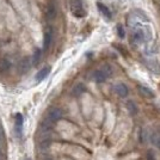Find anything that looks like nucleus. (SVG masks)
Segmentation results:
<instances>
[{
  "instance_id": "f257e3e1",
  "label": "nucleus",
  "mask_w": 160,
  "mask_h": 160,
  "mask_svg": "<svg viewBox=\"0 0 160 160\" xmlns=\"http://www.w3.org/2000/svg\"><path fill=\"white\" fill-rule=\"evenodd\" d=\"M71 12L75 18H84L86 17V10L84 7L82 0H69Z\"/></svg>"
},
{
  "instance_id": "f03ea898",
  "label": "nucleus",
  "mask_w": 160,
  "mask_h": 160,
  "mask_svg": "<svg viewBox=\"0 0 160 160\" xmlns=\"http://www.w3.org/2000/svg\"><path fill=\"white\" fill-rule=\"evenodd\" d=\"M62 115H63V112L60 108H50L46 118H48L52 123H56L58 121H60L62 118Z\"/></svg>"
},
{
  "instance_id": "7ed1b4c3",
  "label": "nucleus",
  "mask_w": 160,
  "mask_h": 160,
  "mask_svg": "<svg viewBox=\"0 0 160 160\" xmlns=\"http://www.w3.org/2000/svg\"><path fill=\"white\" fill-rule=\"evenodd\" d=\"M23 123H24V120H23V115L22 113H16L14 116V130H16V134L18 136H22V132H23Z\"/></svg>"
},
{
  "instance_id": "20e7f679",
  "label": "nucleus",
  "mask_w": 160,
  "mask_h": 160,
  "mask_svg": "<svg viewBox=\"0 0 160 160\" xmlns=\"http://www.w3.org/2000/svg\"><path fill=\"white\" fill-rule=\"evenodd\" d=\"M113 91H115V93L117 94L118 97H122V98L127 97L128 93H129V88H128L123 82H118V84H116V85L113 86Z\"/></svg>"
},
{
  "instance_id": "39448f33",
  "label": "nucleus",
  "mask_w": 160,
  "mask_h": 160,
  "mask_svg": "<svg viewBox=\"0 0 160 160\" xmlns=\"http://www.w3.org/2000/svg\"><path fill=\"white\" fill-rule=\"evenodd\" d=\"M52 41H53V29H47L46 32H44V38H43V49L48 50L50 44H52Z\"/></svg>"
},
{
  "instance_id": "423d86ee",
  "label": "nucleus",
  "mask_w": 160,
  "mask_h": 160,
  "mask_svg": "<svg viewBox=\"0 0 160 160\" xmlns=\"http://www.w3.org/2000/svg\"><path fill=\"white\" fill-rule=\"evenodd\" d=\"M56 13H58V8H56V5L55 2H49L47 6V12H46V16H47L48 20H53L55 19L56 17Z\"/></svg>"
},
{
  "instance_id": "0eeeda50",
  "label": "nucleus",
  "mask_w": 160,
  "mask_h": 160,
  "mask_svg": "<svg viewBox=\"0 0 160 160\" xmlns=\"http://www.w3.org/2000/svg\"><path fill=\"white\" fill-rule=\"evenodd\" d=\"M31 67V61L29 58H24L22 59V61H19V65H18V69L20 71V73H27L28 71L30 69Z\"/></svg>"
},
{
  "instance_id": "6e6552de",
  "label": "nucleus",
  "mask_w": 160,
  "mask_h": 160,
  "mask_svg": "<svg viewBox=\"0 0 160 160\" xmlns=\"http://www.w3.org/2000/svg\"><path fill=\"white\" fill-rule=\"evenodd\" d=\"M85 92H86V86H85L82 82L77 84V85L73 87V90H72V94H73L74 97H80L81 94L85 93Z\"/></svg>"
},
{
  "instance_id": "1a4fd4ad",
  "label": "nucleus",
  "mask_w": 160,
  "mask_h": 160,
  "mask_svg": "<svg viewBox=\"0 0 160 160\" xmlns=\"http://www.w3.org/2000/svg\"><path fill=\"white\" fill-rule=\"evenodd\" d=\"M93 78H94V80H96L97 82L102 84V82H104V81L108 79V75L105 74V72H104V71L100 68V69H97V71L94 72Z\"/></svg>"
},
{
  "instance_id": "9d476101",
  "label": "nucleus",
  "mask_w": 160,
  "mask_h": 160,
  "mask_svg": "<svg viewBox=\"0 0 160 160\" xmlns=\"http://www.w3.org/2000/svg\"><path fill=\"white\" fill-rule=\"evenodd\" d=\"M97 7H98V10H99L100 13L103 14L105 18H109V19H111V17H112V16H111V11L109 10V7L105 6L103 2H97Z\"/></svg>"
},
{
  "instance_id": "9b49d317",
  "label": "nucleus",
  "mask_w": 160,
  "mask_h": 160,
  "mask_svg": "<svg viewBox=\"0 0 160 160\" xmlns=\"http://www.w3.org/2000/svg\"><path fill=\"white\" fill-rule=\"evenodd\" d=\"M49 73H50V67H43L41 71H38V73L36 74V80L37 81H42V80H44L46 78H47L48 75H49Z\"/></svg>"
},
{
  "instance_id": "f8f14e48",
  "label": "nucleus",
  "mask_w": 160,
  "mask_h": 160,
  "mask_svg": "<svg viewBox=\"0 0 160 160\" xmlns=\"http://www.w3.org/2000/svg\"><path fill=\"white\" fill-rule=\"evenodd\" d=\"M11 69V61L8 59H1L0 60V72L6 73Z\"/></svg>"
},
{
  "instance_id": "ddd939ff",
  "label": "nucleus",
  "mask_w": 160,
  "mask_h": 160,
  "mask_svg": "<svg viewBox=\"0 0 160 160\" xmlns=\"http://www.w3.org/2000/svg\"><path fill=\"white\" fill-rule=\"evenodd\" d=\"M126 107H127V110L129 111L130 115H136V113L139 112V108H138V105L134 103L133 100H128L127 103H126Z\"/></svg>"
},
{
  "instance_id": "4468645a",
  "label": "nucleus",
  "mask_w": 160,
  "mask_h": 160,
  "mask_svg": "<svg viewBox=\"0 0 160 160\" xmlns=\"http://www.w3.org/2000/svg\"><path fill=\"white\" fill-rule=\"evenodd\" d=\"M139 88H140V92L143 94L145 97H147V98H154V93L151 88H148V87H146V86H142V85H140Z\"/></svg>"
},
{
  "instance_id": "2eb2a0df",
  "label": "nucleus",
  "mask_w": 160,
  "mask_h": 160,
  "mask_svg": "<svg viewBox=\"0 0 160 160\" xmlns=\"http://www.w3.org/2000/svg\"><path fill=\"white\" fill-rule=\"evenodd\" d=\"M41 58H42V52H41V49H36V50H35V53H33V56H32V65L33 66H36V65H38V63H40Z\"/></svg>"
},
{
  "instance_id": "dca6fc26",
  "label": "nucleus",
  "mask_w": 160,
  "mask_h": 160,
  "mask_svg": "<svg viewBox=\"0 0 160 160\" xmlns=\"http://www.w3.org/2000/svg\"><path fill=\"white\" fill-rule=\"evenodd\" d=\"M50 139H48V138H44V139H42V140H40V147L41 148H43V149H46V148H48V147L50 146Z\"/></svg>"
},
{
  "instance_id": "f3484780",
  "label": "nucleus",
  "mask_w": 160,
  "mask_h": 160,
  "mask_svg": "<svg viewBox=\"0 0 160 160\" xmlns=\"http://www.w3.org/2000/svg\"><path fill=\"white\" fill-rule=\"evenodd\" d=\"M102 69L105 72V74H107L108 77H111V75H112V68H111V66H109V65H105V66L102 67Z\"/></svg>"
},
{
  "instance_id": "a211bd4d",
  "label": "nucleus",
  "mask_w": 160,
  "mask_h": 160,
  "mask_svg": "<svg viewBox=\"0 0 160 160\" xmlns=\"http://www.w3.org/2000/svg\"><path fill=\"white\" fill-rule=\"evenodd\" d=\"M146 159L147 160H157V155L154 153L153 151H148L146 155Z\"/></svg>"
},
{
  "instance_id": "6ab92c4d",
  "label": "nucleus",
  "mask_w": 160,
  "mask_h": 160,
  "mask_svg": "<svg viewBox=\"0 0 160 160\" xmlns=\"http://www.w3.org/2000/svg\"><path fill=\"white\" fill-rule=\"evenodd\" d=\"M117 33H118V36H120L121 38H124V29H123V27L122 25H118L117 27Z\"/></svg>"
},
{
  "instance_id": "aec40b11",
  "label": "nucleus",
  "mask_w": 160,
  "mask_h": 160,
  "mask_svg": "<svg viewBox=\"0 0 160 160\" xmlns=\"http://www.w3.org/2000/svg\"><path fill=\"white\" fill-rule=\"evenodd\" d=\"M0 160H1V151H0Z\"/></svg>"
},
{
  "instance_id": "412c9836",
  "label": "nucleus",
  "mask_w": 160,
  "mask_h": 160,
  "mask_svg": "<svg viewBox=\"0 0 160 160\" xmlns=\"http://www.w3.org/2000/svg\"><path fill=\"white\" fill-rule=\"evenodd\" d=\"M25 160H31V159H29V158H27V159H25Z\"/></svg>"
}]
</instances>
